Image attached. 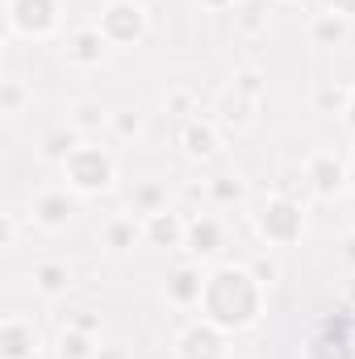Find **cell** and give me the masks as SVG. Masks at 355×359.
Instances as JSON below:
<instances>
[{
    "instance_id": "21",
    "label": "cell",
    "mask_w": 355,
    "mask_h": 359,
    "mask_svg": "<svg viewBox=\"0 0 355 359\" xmlns=\"http://www.w3.org/2000/svg\"><path fill=\"white\" fill-rule=\"evenodd\" d=\"M138 238H142V226H138L134 217H117V222L105 226V243H109L113 251H130Z\"/></svg>"
},
{
    "instance_id": "23",
    "label": "cell",
    "mask_w": 355,
    "mask_h": 359,
    "mask_svg": "<svg viewBox=\"0 0 355 359\" xmlns=\"http://www.w3.org/2000/svg\"><path fill=\"white\" fill-rule=\"evenodd\" d=\"M209 196H213L217 205H239V201L247 196V188H243V180H234V176H217L209 184Z\"/></svg>"
},
{
    "instance_id": "32",
    "label": "cell",
    "mask_w": 355,
    "mask_h": 359,
    "mask_svg": "<svg viewBox=\"0 0 355 359\" xmlns=\"http://www.w3.org/2000/svg\"><path fill=\"white\" fill-rule=\"evenodd\" d=\"M13 238H17V222L4 217V226H0V247H13Z\"/></svg>"
},
{
    "instance_id": "36",
    "label": "cell",
    "mask_w": 355,
    "mask_h": 359,
    "mask_svg": "<svg viewBox=\"0 0 355 359\" xmlns=\"http://www.w3.org/2000/svg\"><path fill=\"white\" fill-rule=\"evenodd\" d=\"M201 4H205V8H230L234 0H201Z\"/></svg>"
},
{
    "instance_id": "38",
    "label": "cell",
    "mask_w": 355,
    "mask_h": 359,
    "mask_svg": "<svg viewBox=\"0 0 355 359\" xmlns=\"http://www.w3.org/2000/svg\"><path fill=\"white\" fill-rule=\"evenodd\" d=\"M351 188H355V172H351Z\"/></svg>"
},
{
    "instance_id": "39",
    "label": "cell",
    "mask_w": 355,
    "mask_h": 359,
    "mask_svg": "<svg viewBox=\"0 0 355 359\" xmlns=\"http://www.w3.org/2000/svg\"><path fill=\"white\" fill-rule=\"evenodd\" d=\"M351 163H355V151H351Z\"/></svg>"
},
{
    "instance_id": "19",
    "label": "cell",
    "mask_w": 355,
    "mask_h": 359,
    "mask_svg": "<svg viewBox=\"0 0 355 359\" xmlns=\"http://www.w3.org/2000/svg\"><path fill=\"white\" fill-rule=\"evenodd\" d=\"M76 147H80V130L72 126H59V130H51L46 138H42V155L46 159H55V163H67L72 155H76Z\"/></svg>"
},
{
    "instance_id": "22",
    "label": "cell",
    "mask_w": 355,
    "mask_h": 359,
    "mask_svg": "<svg viewBox=\"0 0 355 359\" xmlns=\"http://www.w3.org/2000/svg\"><path fill=\"white\" fill-rule=\"evenodd\" d=\"M130 201H134V213H147V217L159 213V209H168V192L159 184H138Z\"/></svg>"
},
{
    "instance_id": "37",
    "label": "cell",
    "mask_w": 355,
    "mask_h": 359,
    "mask_svg": "<svg viewBox=\"0 0 355 359\" xmlns=\"http://www.w3.org/2000/svg\"><path fill=\"white\" fill-rule=\"evenodd\" d=\"M347 297H351V305H355V284H351V288H347Z\"/></svg>"
},
{
    "instance_id": "13",
    "label": "cell",
    "mask_w": 355,
    "mask_h": 359,
    "mask_svg": "<svg viewBox=\"0 0 355 359\" xmlns=\"http://www.w3.org/2000/svg\"><path fill=\"white\" fill-rule=\"evenodd\" d=\"M72 217H76V196H67L63 188H51L34 201V222L46 230H63Z\"/></svg>"
},
{
    "instance_id": "28",
    "label": "cell",
    "mask_w": 355,
    "mask_h": 359,
    "mask_svg": "<svg viewBox=\"0 0 355 359\" xmlns=\"http://www.w3.org/2000/svg\"><path fill=\"white\" fill-rule=\"evenodd\" d=\"M251 271H255V280H260V284H276V280H280V264H276V259H272V255H260V259H251Z\"/></svg>"
},
{
    "instance_id": "27",
    "label": "cell",
    "mask_w": 355,
    "mask_h": 359,
    "mask_svg": "<svg viewBox=\"0 0 355 359\" xmlns=\"http://www.w3.org/2000/svg\"><path fill=\"white\" fill-rule=\"evenodd\" d=\"M21 100H25V88H21L17 80H4V88H0V109H4V113H21Z\"/></svg>"
},
{
    "instance_id": "8",
    "label": "cell",
    "mask_w": 355,
    "mask_h": 359,
    "mask_svg": "<svg viewBox=\"0 0 355 359\" xmlns=\"http://www.w3.org/2000/svg\"><path fill=\"white\" fill-rule=\"evenodd\" d=\"M222 222L217 217H209V213H196L192 222H188V234H184V251L192 255V259H213L217 251H222Z\"/></svg>"
},
{
    "instance_id": "33",
    "label": "cell",
    "mask_w": 355,
    "mask_h": 359,
    "mask_svg": "<svg viewBox=\"0 0 355 359\" xmlns=\"http://www.w3.org/2000/svg\"><path fill=\"white\" fill-rule=\"evenodd\" d=\"M168 104H172L176 113H188V104H192V96H188V92L180 88V92H172V96H168Z\"/></svg>"
},
{
    "instance_id": "5",
    "label": "cell",
    "mask_w": 355,
    "mask_h": 359,
    "mask_svg": "<svg viewBox=\"0 0 355 359\" xmlns=\"http://www.w3.org/2000/svg\"><path fill=\"white\" fill-rule=\"evenodd\" d=\"M100 34L109 38V46H134L142 34H147V13L134 4V0H113L105 13H100Z\"/></svg>"
},
{
    "instance_id": "29",
    "label": "cell",
    "mask_w": 355,
    "mask_h": 359,
    "mask_svg": "<svg viewBox=\"0 0 355 359\" xmlns=\"http://www.w3.org/2000/svg\"><path fill=\"white\" fill-rule=\"evenodd\" d=\"M264 25H267L264 8H260V4H247V13H243V17H239V29H243V34H260V29H264Z\"/></svg>"
},
{
    "instance_id": "35",
    "label": "cell",
    "mask_w": 355,
    "mask_h": 359,
    "mask_svg": "<svg viewBox=\"0 0 355 359\" xmlns=\"http://www.w3.org/2000/svg\"><path fill=\"white\" fill-rule=\"evenodd\" d=\"M343 121H347V130H355V88L347 96V109H343Z\"/></svg>"
},
{
    "instance_id": "1",
    "label": "cell",
    "mask_w": 355,
    "mask_h": 359,
    "mask_svg": "<svg viewBox=\"0 0 355 359\" xmlns=\"http://www.w3.org/2000/svg\"><path fill=\"white\" fill-rule=\"evenodd\" d=\"M264 309V284L255 280L251 268H234L222 264L205 276V292H201V318L213 322L217 330H247L260 322Z\"/></svg>"
},
{
    "instance_id": "3",
    "label": "cell",
    "mask_w": 355,
    "mask_h": 359,
    "mask_svg": "<svg viewBox=\"0 0 355 359\" xmlns=\"http://www.w3.org/2000/svg\"><path fill=\"white\" fill-rule=\"evenodd\" d=\"M255 226H260V234L272 247H293L301 238V230H305V209H301V201H288V196L276 192L260 205Z\"/></svg>"
},
{
    "instance_id": "25",
    "label": "cell",
    "mask_w": 355,
    "mask_h": 359,
    "mask_svg": "<svg viewBox=\"0 0 355 359\" xmlns=\"http://www.w3.org/2000/svg\"><path fill=\"white\" fill-rule=\"evenodd\" d=\"M234 88L243 92V96H251V100H260V96H264V76H260L255 67H243V72L234 76Z\"/></svg>"
},
{
    "instance_id": "9",
    "label": "cell",
    "mask_w": 355,
    "mask_h": 359,
    "mask_svg": "<svg viewBox=\"0 0 355 359\" xmlns=\"http://www.w3.org/2000/svg\"><path fill=\"white\" fill-rule=\"evenodd\" d=\"M38 355V330L25 318L0 322V359H34Z\"/></svg>"
},
{
    "instance_id": "24",
    "label": "cell",
    "mask_w": 355,
    "mask_h": 359,
    "mask_svg": "<svg viewBox=\"0 0 355 359\" xmlns=\"http://www.w3.org/2000/svg\"><path fill=\"white\" fill-rule=\"evenodd\" d=\"M113 130H117V138H138V134H142V113L117 109V113H113Z\"/></svg>"
},
{
    "instance_id": "6",
    "label": "cell",
    "mask_w": 355,
    "mask_h": 359,
    "mask_svg": "<svg viewBox=\"0 0 355 359\" xmlns=\"http://www.w3.org/2000/svg\"><path fill=\"white\" fill-rule=\"evenodd\" d=\"M8 29L25 38H46L59 25V0H8Z\"/></svg>"
},
{
    "instance_id": "14",
    "label": "cell",
    "mask_w": 355,
    "mask_h": 359,
    "mask_svg": "<svg viewBox=\"0 0 355 359\" xmlns=\"http://www.w3.org/2000/svg\"><path fill=\"white\" fill-rule=\"evenodd\" d=\"M168 301L172 305H201V292H205V271L196 268V264H184V268H176L172 276H168Z\"/></svg>"
},
{
    "instance_id": "40",
    "label": "cell",
    "mask_w": 355,
    "mask_h": 359,
    "mask_svg": "<svg viewBox=\"0 0 355 359\" xmlns=\"http://www.w3.org/2000/svg\"><path fill=\"white\" fill-rule=\"evenodd\" d=\"M351 322H355V313H351Z\"/></svg>"
},
{
    "instance_id": "2",
    "label": "cell",
    "mask_w": 355,
    "mask_h": 359,
    "mask_svg": "<svg viewBox=\"0 0 355 359\" xmlns=\"http://www.w3.org/2000/svg\"><path fill=\"white\" fill-rule=\"evenodd\" d=\"M63 176L76 192H105L113 188L117 180V168H113V155L105 147H92V142H80L76 155L63 163Z\"/></svg>"
},
{
    "instance_id": "34",
    "label": "cell",
    "mask_w": 355,
    "mask_h": 359,
    "mask_svg": "<svg viewBox=\"0 0 355 359\" xmlns=\"http://www.w3.org/2000/svg\"><path fill=\"white\" fill-rule=\"evenodd\" d=\"M330 13H339V17H355V0H330Z\"/></svg>"
},
{
    "instance_id": "12",
    "label": "cell",
    "mask_w": 355,
    "mask_h": 359,
    "mask_svg": "<svg viewBox=\"0 0 355 359\" xmlns=\"http://www.w3.org/2000/svg\"><path fill=\"white\" fill-rule=\"evenodd\" d=\"M305 176H309V188H314L318 196H339V192L347 188L351 172H347V168H343L335 155H318V159H309Z\"/></svg>"
},
{
    "instance_id": "20",
    "label": "cell",
    "mask_w": 355,
    "mask_h": 359,
    "mask_svg": "<svg viewBox=\"0 0 355 359\" xmlns=\"http://www.w3.org/2000/svg\"><path fill=\"white\" fill-rule=\"evenodd\" d=\"M59 359H96V339L76 330V326H67L59 334Z\"/></svg>"
},
{
    "instance_id": "41",
    "label": "cell",
    "mask_w": 355,
    "mask_h": 359,
    "mask_svg": "<svg viewBox=\"0 0 355 359\" xmlns=\"http://www.w3.org/2000/svg\"><path fill=\"white\" fill-rule=\"evenodd\" d=\"M4 4H8V0H4Z\"/></svg>"
},
{
    "instance_id": "15",
    "label": "cell",
    "mask_w": 355,
    "mask_h": 359,
    "mask_svg": "<svg viewBox=\"0 0 355 359\" xmlns=\"http://www.w3.org/2000/svg\"><path fill=\"white\" fill-rule=\"evenodd\" d=\"M180 142H184V151H188L192 159H209V155L217 151V130H213L209 121H184Z\"/></svg>"
},
{
    "instance_id": "30",
    "label": "cell",
    "mask_w": 355,
    "mask_h": 359,
    "mask_svg": "<svg viewBox=\"0 0 355 359\" xmlns=\"http://www.w3.org/2000/svg\"><path fill=\"white\" fill-rule=\"evenodd\" d=\"M67 326H76V330H84V334H96V330H100V318H96L92 309H80V313H76Z\"/></svg>"
},
{
    "instance_id": "10",
    "label": "cell",
    "mask_w": 355,
    "mask_h": 359,
    "mask_svg": "<svg viewBox=\"0 0 355 359\" xmlns=\"http://www.w3.org/2000/svg\"><path fill=\"white\" fill-rule=\"evenodd\" d=\"M184 234H188V222L172 213V209H159L142 222V238L159 251H172V247H184Z\"/></svg>"
},
{
    "instance_id": "31",
    "label": "cell",
    "mask_w": 355,
    "mask_h": 359,
    "mask_svg": "<svg viewBox=\"0 0 355 359\" xmlns=\"http://www.w3.org/2000/svg\"><path fill=\"white\" fill-rule=\"evenodd\" d=\"M351 92H318V109H347Z\"/></svg>"
},
{
    "instance_id": "11",
    "label": "cell",
    "mask_w": 355,
    "mask_h": 359,
    "mask_svg": "<svg viewBox=\"0 0 355 359\" xmlns=\"http://www.w3.org/2000/svg\"><path fill=\"white\" fill-rule=\"evenodd\" d=\"M105 50H109V38L100 34V25H80L67 38V59L76 67H96L105 59Z\"/></svg>"
},
{
    "instance_id": "7",
    "label": "cell",
    "mask_w": 355,
    "mask_h": 359,
    "mask_svg": "<svg viewBox=\"0 0 355 359\" xmlns=\"http://www.w3.org/2000/svg\"><path fill=\"white\" fill-rule=\"evenodd\" d=\"M176 359H226V330L213 322H192L176 339Z\"/></svg>"
},
{
    "instance_id": "17",
    "label": "cell",
    "mask_w": 355,
    "mask_h": 359,
    "mask_svg": "<svg viewBox=\"0 0 355 359\" xmlns=\"http://www.w3.org/2000/svg\"><path fill=\"white\" fill-rule=\"evenodd\" d=\"M251 109H255V100L243 96L239 88H230L217 100V117H222V126H230V130H243V126L251 121Z\"/></svg>"
},
{
    "instance_id": "26",
    "label": "cell",
    "mask_w": 355,
    "mask_h": 359,
    "mask_svg": "<svg viewBox=\"0 0 355 359\" xmlns=\"http://www.w3.org/2000/svg\"><path fill=\"white\" fill-rule=\"evenodd\" d=\"M105 121V109L100 104H92V100H84V104H76V130L84 134V130H96Z\"/></svg>"
},
{
    "instance_id": "16",
    "label": "cell",
    "mask_w": 355,
    "mask_h": 359,
    "mask_svg": "<svg viewBox=\"0 0 355 359\" xmlns=\"http://www.w3.org/2000/svg\"><path fill=\"white\" fill-rule=\"evenodd\" d=\"M34 288H38L42 297H63V292L72 288V268L59 264V259L38 264V268H34Z\"/></svg>"
},
{
    "instance_id": "4",
    "label": "cell",
    "mask_w": 355,
    "mask_h": 359,
    "mask_svg": "<svg viewBox=\"0 0 355 359\" xmlns=\"http://www.w3.org/2000/svg\"><path fill=\"white\" fill-rule=\"evenodd\" d=\"M305 359H355V322L322 318L305 339Z\"/></svg>"
},
{
    "instance_id": "18",
    "label": "cell",
    "mask_w": 355,
    "mask_h": 359,
    "mask_svg": "<svg viewBox=\"0 0 355 359\" xmlns=\"http://www.w3.org/2000/svg\"><path fill=\"white\" fill-rule=\"evenodd\" d=\"M309 38L318 42V46H339L343 38H347V17H339V13H318L314 17V25H309Z\"/></svg>"
}]
</instances>
